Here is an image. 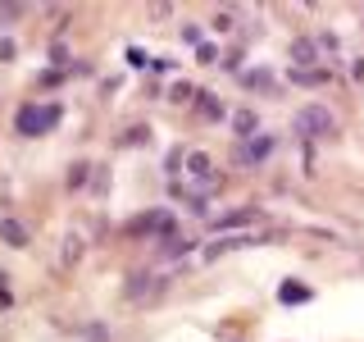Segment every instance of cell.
<instances>
[{
	"label": "cell",
	"mask_w": 364,
	"mask_h": 342,
	"mask_svg": "<svg viewBox=\"0 0 364 342\" xmlns=\"http://www.w3.org/2000/svg\"><path fill=\"white\" fill-rule=\"evenodd\" d=\"M187 169H191V174H196V178H210V174H214L210 155H191V160H187Z\"/></svg>",
	"instance_id": "10"
},
{
	"label": "cell",
	"mask_w": 364,
	"mask_h": 342,
	"mask_svg": "<svg viewBox=\"0 0 364 342\" xmlns=\"http://www.w3.org/2000/svg\"><path fill=\"white\" fill-rule=\"evenodd\" d=\"M0 233H5V242H14V247L28 242V228H23L18 219H0Z\"/></svg>",
	"instance_id": "5"
},
{
	"label": "cell",
	"mask_w": 364,
	"mask_h": 342,
	"mask_svg": "<svg viewBox=\"0 0 364 342\" xmlns=\"http://www.w3.org/2000/svg\"><path fill=\"white\" fill-rule=\"evenodd\" d=\"M242 224H250V210H237V214H223L219 219V228H242Z\"/></svg>",
	"instance_id": "12"
},
{
	"label": "cell",
	"mask_w": 364,
	"mask_h": 342,
	"mask_svg": "<svg viewBox=\"0 0 364 342\" xmlns=\"http://www.w3.org/2000/svg\"><path fill=\"white\" fill-rule=\"evenodd\" d=\"M237 247H242V237H214V242H210V251H205V256H228V251H237Z\"/></svg>",
	"instance_id": "8"
},
{
	"label": "cell",
	"mask_w": 364,
	"mask_h": 342,
	"mask_svg": "<svg viewBox=\"0 0 364 342\" xmlns=\"http://www.w3.org/2000/svg\"><path fill=\"white\" fill-rule=\"evenodd\" d=\"M200 119H223V105H219V96H210V91H200Z\"/></svg>",
	"instance_id": "6"
},
{
	"label": "cell",
	"mask_w": 364,
	"mask_h": 342,
	"mask_svg": "<svg viewBox=\"0 0 364 342\" xmlns=\"http://www.w3.org/2000/svg\"><path fill=\"white\" fill-rule=\"evenodd\" d=\"M82 182H87V165H73L68 169V187H82Z\"/></svg>",
	"instance_id": "13"
},
{
	"label": "cell",
	"mask_w": 364,
	"mask_h": 342,
	"mask_svg": "<svg viewBox=\"0 0 364 342\" xmlns=\"http://www.w3.org/2000/svg\"><path fill=\"white\" fill-rule=\"evenodd\" d=\"M14 123H18V133H23V137H37V133H50L55 123H60V105H23Z\"/></svg>",
	"instance_id": "1"
},
{
	"label": "cell",
	"mask_w": 364,
	"mask_h": 342,
	"mask_svg": "<svg viewBox=\"0 0 364 342\" xmlns=\"http://www.w3.org/2000/svg\"><path fill=\"white\" fill-rule=\"evenodd\" d=\"M269 151H273L269 137H246V142L237 146V165H255V160H264Z\"/></svg>",
	"instance_id": "3"
},
{
	"label": "cell",
	"mask_w": 364,
	"mask_h": 342,
	"mask_svg": "<svg viewBox=\"0 0 364 342\" xmlns=\"http://www.w3.org/2000/svg\"><path fill=\"white\" fill-rule=\"evenodd\" d=\"M77 256H82V242H77V237H68V242H64V260H77Z\"/></svg>",
	"instance_id": "14"
},
{
	"label": "cell",
	"mask_w": 364,
	"mask_h": 342,
	"mask_svg": "<svg viewBox=\"0 0 364 342\" xmlns=\"http://www.w3.org/2000/svg\"><path fill=\"white\" fill-rule=\"evenodd\" d=\"M296 133L301 137H333L337 119L328 114V105H305L301 114H296Z\"/></svg>",
	"instance_id": "2"
},
{
	"label": "cell",
	"mask_w": 364,
	"mask_h": 342,
	"mask_svg": "<svg viewBox=\"0 0 364 342\" xmlns=\"http://www.w3.org/2000/svg\"><path fill=\"white\" fill-rule=\"evenodd\" d=\"M200 91L196 87H187V83H178V87H168V100H173V105H187V100H196Z\"/></svg>",
	"instance_id": "9"
},
{
	"label": "cell",
	"mask_w": 364,
	"mask_h": 342,
	"mask_svg": "<svg viewBox=\"0 0 364 342\" xmlns=\"http://www.w3.org/2000/svg\"><path fill=\"white\" fill-rule=\"evenodd\" d=\"M232 128L242 133V142H246V137L255 133V110H237V114H232Z\"/></svg>",
	"instance_id": "7"
},
{
	"label": "cell",
	"mask_w": 364,
	"mask_h": 342,
	"mask_svg": "<svg viewBox=\"0 0 364 342\" xmlns=\"http://www.w3.org/2000/svg\"><path fill=\"white\" fill-rule=\"evenodd\" d=\"M278 301L282 306H301V301H310V288H305V283H282V288H278Z\"/></svg>",
	"instance_id": "4"
},
{
	"label": "cell",
	"mask_w": 364,
	"mask_h": 342,
	"mask_svg": "<svg viewBox=\"0 0 364 342\" xmlns=\"http://www.w3.org/2000/svg\"><path fill=\"white\" fill-rule=\"evenodd\" d=\"M141 142H151V128H128L123 133V146H141Z\"/></svg>",
	"instance_id": "11"
}]
</instances>
